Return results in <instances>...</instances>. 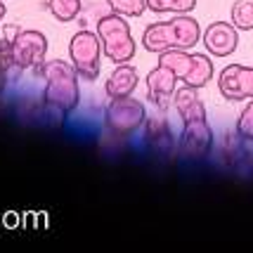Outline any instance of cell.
Masks as SVG:
<instances>
[{
	"mask_svg": "<svg viewBox=\"0 0 253 253\" xmlns=\"http://www.w3.org/2000/svg\"><path fill=\"white\" fill-rule=\"evenodd\" d=\"M45 81L43 102L45 107L59 111V114H71L81 102V88H78V71L74 64L64 59H45L43 64L36 69Z\"/></svg>",
	"mask_w": 253,
	"mask_h": 253,
	"instance_id": "cell-1",
	"label": "cell"
},
{
	"mask_svg": "<svg viewBox=\"0 0 253 253\" xmlns=\"http://www.w3.org/2000/svg\"><path fill=\"white\" fill-rule=\"evenodd\" d=\"M201 41V26L192 14H175L168 22H154L144 26L142 45L147 52H164V50H192Z\"/></svg>",
	"mask_w": 253,
	"mask_h": 253,
	"instance_id": "cell-2",
	"label": "cell"
},
{
	"mask_svg": "<svg viewBox=\"0 0 253 253\" xmlns=\"http://www.w3.org/2000/svg\"><path fill=\"white\" fill-rule=\"evenodd\" d=\"M97 36L102 43V52L107 59H111L114 64H126L135 57V38H132L130 24L126 22V17L111 12L107 17H102L97 22Z\"/></svg>",
	"mask_w": 253,
	"mask_h": 253,
	"instance_id": "cell-3",
	"label": "cell"
},
{
	"mask_svg": "<svg viewBox=\"0 0 253 253\" xmlns=\"http://www.w3.org/2000/svg\"><path fill=\"white\" fill-rule=\"evenodd\" d=\"M102 43H99L97 31H78L71 36L69 41V59L74 69L78 71V76L85 81H95L99 76L102 69Z\"/></svg>",
	"mask_w": 253,
	"mask_h": 253,
	"instance_id": "cell-4",
	"label": "cell"
},
{
	"mask_svg": "<svg viewBox=\"0 0 253 253\" xmlns=\"http://www.w3.org/2000/svg\"><path fill=\"white\" fill-rule=\"evenodd\" d=\"M147 121V109L140 99L130 97H116L109 99L104 109V123L114 135H130Z\"/></svg>",
	"mask_w": 253,
	"mask_h": 253,
	"instance_id": "cell-5",
	"label": "cell"
},
{
	"mask_svg": "<svg viewBox=\"0 0 253 253\" xmlns=\"http://www.w3.org/2000/svg\"><path fill=\"white\" fill-rule=\"evenodd\" d=\"M10 52L14 69H19V71L38 69L47 55V38L38 29H19L17 36L12 38Z\"/></svg>",
	"mask_w": 253,
	"mask_h": 253,
	"instance_id": "cell-6",
	"label": "cell"
},
{
	"mask_svg": "<svg viewBox=\"0 0 253 253\" xmlns=\"http://www.w3.org/2000/svg\"><path fill=\"white\" fill-rule=\"evenodd\" d=\"M218 90L230 102L253 99V66L227 64L218 76Z\"/></svg>",
	"mask_w": 253,
	"mask_h": 253,
	"instance_id": "cell-7",
	"label": "cell"
},
{
	"mask_svg": "<svg viewBox=\"0 0 253 253\" xmlns=\"http://www.w3.org/2000/svg\"><path fill=\"white\" fill-rule=\"evenodd\" d=\"M201 43L213 57H230L239 47V29L232 22H213L201 33Z\"/></svg>",
	"mask_w": 253,
	"mask_h": 253,
	"instance_id": "cell-8",
	"label": "cell"
},
{
	"mask_svg": "<svg viewBox=\"0 0 253 253\" xmlns=\"http://www.w3.org/2000/svg\"><path fill=\"white\" fill-rule=\"evenodd\" d=\"M213 147V130L209 126V119H197V121L182 123V135H180V152L187 159H204Z\"/></svg>",
	"mask_w": 253,
	"mask_h": 253,
	"instance_id": "cell-9",
	"label": "cell"
},
{
	"mask_svg": "<svg viewBox=\"0 0 253 253\" xmlns=\"http://www.w3.org/2000/svg\"><path fill=\"white\" fill-rule=\"evenodd\" d=\"M147 99L154 104L159 111H166L173 102L177 88V76L164 64H156L149 74H147Z\"/></svg>",
	"mask_w": 253,
	"mask_h": 253,
	"instance_id": "cell-10",
	"label": "cell"
},
{
	"mask_svg": "<svg viewBox=\"0 0 253 253\" xmlns=\"http://www.w3.org/2000/svg\"><path fill=\"white\" fill-rule=\"evenodd\" d=\"M140 83V76H137V69L130 66L128 62L126 64H119L111 76L107 78V85H104V92L109 99H116V97H130L135 88Z\"/></svg>",
	"mask_w": 253,
	"mask_h": 253,
	"instance_id": "cell-11",
	"label": "cell"
},
{
	"mask_svg": "<svg viewBox=\"0 0 253 253\" xmlns=\"http://www.w3.org/2000/svg\"><path fill=\"white\" fill-rule=\"evenodd\" d=\"M173 107H175L177 116L182 119V123L197 121V119H206V107H204L201 97L197 95V88H189L185 83H182V88H175Z\"/></svg>",
	"mask_w": 253,
	"mask_h": 253,
	"instance_id": "cell-12",
	"label": "cell"
},
{
	"mask_svg": "<svg viewBox=\"0 0 253 253\" xmlns=\"http://www.w3.org/2000/svg\"><path fill=\"white\" fill-rule=\"evenodd\" d=\"M144 135H147V142L152 144L159 152H168L173 149V132L170 126L164 116H152L144 121Z\"/></svg>",
	"mask_w": 253,
	"mask_h": 253,
	"instance_id": "cell-13",
	"label": "cell"
},
{
	"mask_svg": "<svg viewBox=\"0 0 253 253\" xmlns=\"http://www.w3.org/2000/svg\"><path fill=\"white\" fill-rule=\"evenodd\" d=\"M194 57V62H192V69H189V74L185 76V85L189 88H206L209 85V81L213 78L215 74V69H213V59L209 55H201V52H192Z\"/></svg>",
	"mask_w": 253,
	"mask_h": 253,
	"instance_id": "cell-14",
	"label": "cell"
},
{
	"mask_svg": "<svg viewBox=\"0 0 253 253\" xmlns=\"http://www.w3.org/2000/svg\"><path fill=\"white\" fill-rule=\"evenodd\" d=\"M230 22L239 31H253V0H234L230 10Z\"/></svg>",
	"mask_w": 253,
	"mask_h": 253,
	"instance_id": "cell-15",
	"label": "cell"
},
{
	"mask_svg": "<svg viewBox=\"0 0 253 253\" xmlns=\"http://www.w3.org/2000/svg\"><path fill=\"white\" fill-rule=\"evenodd\" d=\"M197 7V0H147V10L156 14H189Z\"/></svg>",
	"mask_w": 253,
	"mask_h": 253,
	"instance_id": "cell-16",
	"label": "cell"
},
{
	"mask_svg": "<svg viewBox=\"0 0 253 253\" xmlns=\"http://www.w3.org/2000/svg\"><path fill=\"white\" fill-rule=\"evenodd\" d=\"M47 7L57 22H74L81 14V0H47Z\"/></svg>",
	"mask_w": 253,
	"mask_h": 253,
	"instance_id": "cell-17",
	"label": "cell"
},
{
	"mask_svg": "<svg viewBox=\"0 0 253 253\" xmlns=\"http://www.w3.org/2000/svg\"><path fill=\"white\" fill-rule=\"evenodd\" d=\"M111 12L121 14V17H130V19H137L142 17L144 10H147V0H107Z\"/></svg>",
	"mask_w": 253,
	"mask_h": 253,
	"instance_id": "cell-18",
	"label": "cell"
},
{
	"mask_svg": "<svg viewBox=\"0 0 253 253\" xmlns=\"http://www.w3.org/2000/svg\"><path fill=\"white\" fill-rule=\"evenodd\" d=\"M237 135L239 140H246V142L253 140V99L244 107V111L237 119Z\"/></svg>",
	"mask_w": 253,
	"mask_h": 253,
	"instance_id": "cell-19",
	"label": "cell"
},
{
	"mask_svg": "<svg viewBox=\"0 0 253 253\" xmlns=\"http://www.w3.org/2000/svg\"><path fill=\"white\" fill-rule=\"evenodd\" d=\"M5 14H7V7H5V2H2V0H0V22H2V19H5Z\"/></svg>",
	"mask_w": 253,
	"mask_h": 253,
	"instance_id": "cell-20",
	"label": "cell"
}]
</instances>
